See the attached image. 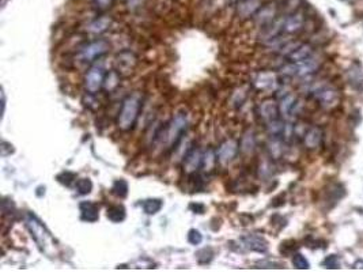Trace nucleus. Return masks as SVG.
<instances>
[{"instance_id":"f257e3e1","label":"nucleus","mask_w":363,"mask_h":272,"mask_svg":"<svg viewBox=\"0 0 363 272\" xmlns=\"http://www.w3.org/2000/svg\"><path fill=\"white\" fill-rule=\"evenodd\" d=\"M25 222L26 226L30 231L31 237H33V240L36 241V244L41 249V252H44L46 256H55L57 253L56 242L53 240L51 231L45 227V225L34 214H30V212H27L25 215Z\"/></svg>"},{"instance_id":"f03ea898","label":"nucleus","mask_w":363,"mask_h":272,"mask_svg":"<svg viewBox=\"0 0 363 272\" xmlns=\"http://www.w3.org/2000/svg\"><path fill=\"white\" fill-rule=\"evenodd\" d=\"M142 108V101L136 94L128 95L121 103V109L118 113L117 127L124 132L131 131L133 125L136 124V120L139 117V112Z\"/></svg>"},{"instance_id":"7ed1b4c3","label":"nucleus","mask_w":363,"mask_h":272,"mask_svg":"<svg viewBox=\"0 0 363 272\" xmlns=\"http://www.w3.org/2000/svg\"><path fill=\"white\" fill-rule=\"evenodd\" d=\"M186 129H188V116L185 112H180L168 124L164 135L161 134L159 136V140H165V143L169 147H174L182 140V136Z\"/></svg>"},{"instance_id":"20e7f679","label":"nucleus","mask_w":363,"mask_h":272,"mask_svg":"<svg viewBox=\"0 0 363 272\" xmlns=\"http://www.w3.org/2000/svg\"><path fill=\"white\" fill-rule=\"evenodd\" d=\"M109 48H110V45L106 40H95V41L89 42L83 48H81L78 57L85 63H92L95 59L107 53Z\"/></svg>"},{"instance_id":"39448f33","label":"nucleus","mask_w":363,"mask_h":272,"mask_svg":"<svg viewBox=\"0 0 363 272\" xmlns=\"http://www.w3.org/2000/svg\"><path fill=\"white\" fill-rule=\"evenodd\" d=\"M106 74L101 67L90 68L85 75V89L89 94L95 95L101 89H103Z\"/></svg>"},{"instance_id":"423d86ee","label":"nucleus","mask_w":363,"mask_h":272,"mask_svg":"<svg viewBox=\"0 0 363 272\" xmlns=\"http://www.w3.org/2000/svg\"><path fill=\"white\" fill-rule=\"evenodd\" d=\"M317 67V60H314L313 57H309V59L303 60V62L287 64L286 67L281 68V71H283V74L291 75V77H303V75H307V74H312V72L316 71Z\"/></svg>"},{"instance_id":"0eeeda50","label":"nucleus","mask_w":363,"mask_h":272,"mask_svg":"<svg viewBox=\"0 0 363 272\" xmlns=\"http://www.w3.org/2000/svg\"><path fill=\"white\" fill-rule=\"evenodd\" d=\"M238 150H240V143L235 139H227V140H225L219 146L218 151H216L218 162L220 165H223V166L231 164L234 161L235 157H237V154H238Z\"/></svg>"},{"instance_id":"6e6552de","label":"nucleus","mask_w":363,"mask_h":272,"mask_svg":"<svg viewBox=\"0 0 363 272\" xmlns=\"http://www.w3.org/2000/svg\"><path fill=\"white\" fill-rule=\"evenodd\" d=\"M203 164V153L200 149L190 150L184 158V172L186 175H196V172L201 169Z\"/></svg>"},{"instance_id":"1a4fd4ad","label":"nucleus","mask_w":363,"mask_h":272,"mask_svg":"<svg viewBox=\"0 0 363 272\" xmlns=\"http://www.w3.org/2000/svg\"><path fill=\"white\" fill-rule=\"evenodd\" d=\"M136 56L133 55L132 52L124 51L121 53H118L116 57V68L120 74H131L133 71V68L136 66Z\"/></svg>"},{"instance_id":"9d476101","label":"nucleus","mask_w":363,"mask_h":272,"mask_svg":"<svg viewBox=\"0 0 363 272\" xmlns=\"http://www.w3.org/2000/svg\"><path fill=\"white\" fill-rule=\"evenodd\" d=\"M241 247H244L248 251L259 252V253H264L268 249V244L267 241L260 236L256 234H249V236L242 237L240 240Z\"/></svg>"},{"instance_id":"9b49d317","label":"nucleus","mask_w":363,"mask_h":272,"mask_svg":"<svg viewBox=\"0 0 363 272\" xmlns=\"http://www.w3.org/2000/svg\"><path fill=\"white\" fill-rule=\"evenodd\" d=\"M81 219L89 223H94L99 219V207L94 201H82L79 204Z\"/></svg>"},{"instance_id":"f8f14e48","label":"nucleus","mask_w":363,"mask_h":272,"mask_svg":"<svg viewBox=\"0 0 363 272\" xmlns=\"http://www.w3.org/2000/svg\"><path fill=\"white\" fill-rule=\"evenodd\" d=\"M313 92H314L316 98H317L318 101L321 102V105H324V106H331V105H333V103L338 101V94H336V91L332 88L327 86V85H322V86L316 89Z\"/></svg>"},{"instance_id":"ddd939ff","label":"nucleus","mask_w":363,"mask_h":272,"mask_svg":"<svg viewBox=\"0 0 363 272\" xmlns=\"http://www.w3.org/2000/svg\"><path fill=\"white\" fill-rule=\"evenodd\" d=\"M260 8V0H241L237 5V14L242 19H248L251 16L256 15Z\"/></svg>"},{"instance_id":"4468645a","label":"nucleus","mask_w":363,"mask_h":272,"mask_svg":"<svg viewBox=\"0 0 363 272\" xmlns=\"http://www.w3.org/2000/svg\"><path fill=\"white\" fill-rule=\"evenodd\" d=\"M279 113H280V110H279V106L275 103V101L268 99V101H264L260 105V116L267 124L277 120Z\"/></svg>"},{"instance_id":"2eb2a0df","label":"nucleus","mask_w":363,"mask_h":272,"mask_svg":"<svg viewBox=\"0 0 363 272\" xmlns=\"http://www.w3.org/2000/svg\"><path fill=\"white\" fill-rule=\"evenodd\" d=\"M279 110H280L281 117L284 120H291L297 110V98L288 94L281 99L280 105H279Z\"/></svg>"},{"instance_id":"dca6fc26","label":"nucleus","mask_w":363,"mask_h":272,"mask_svg":"<svg viewBox=\"0 0 363 272\" xmlns=\"http://www.w3.org/2000/svg\"><path fill=\"white\" fill-rule=\"evenodd\" d=\"M313 55V49L312 46L307 45V44H299V45L294 49L292 52H290L287 55V59L290 63H298V62H303L306 60L309 57H312Z\"/></svg>"},{"instance_id":"f3484780","label":"nucleus","mask_w":363,"mask_h":272,"mask_svg":"<svg viewBox=\"0 0 363 272\" xmlns=\"http://www.w3.org/2000/svg\"><path fill=\"white\" fill-rule=\"evenodd\" d=\"M303 15L302 14H292V15L287 16L284 18V23H283V31L284 33H297L302 29V26H303Z\"/></svg>"},{"instance_id":"a211bd4d","label":"nucleus","mask_w":363,"mask_h":272,"mask_svg":"<svg viewBox=\"0 0 363 272\" xmlns=\"http://www.w3.org/2000/svg\"><path fill=\"white\" fill-rule=\"evenodd\" d=\"M106 216L113 223H121L127 218V210L123 204H113L107 207Z\"/></svg>"},{"instance_id":"6ab92c4d","label":"nucleus","mask_w":363,"mask_h":272,"mask_svg":"<svg viewBox=\"0 0 363 272\" xmlns=\"http://www.w3.org/2000/svg\"><path fill=\"white\" fill-rule=\"evenodd\" d=\"M276 15V10L272 5H267L264 8H261L259 12H256L255 19L259 25H270L273 21V18Z\"/></svg>"},{"instance_id":"aec40b11","label":"nucleus","mask_w":363,"mask_h":272,"mask_svg":"<svg viewBox=\"0 0 363 272\" xmlns=\"http://www.w3.org/2000/svg\"><path fill=\"white\" fill-rule=\"evenodd\" d=\"M110 23H112V21L109 18L103 16V18L95 19V21L91 22L90 25L87 26V31L94 34V36H99V34H102L103 31H106L109 29Z\"/></svg>"},{"instance_id":"412c9836","label":"nucleus","mask_w":363,"mask_h":272,"mask_svg":"<svg viewBox=\"0 0 363 272\" xmlns=\"http://www.w3.org/2000/svg\"><path fill=\"white\" fill-rule=\"evenodd\" d=\"M218 162V155L212 149H208L203 154V164H201V170L204 173H210L215 168V165Z\"/></svg>"},{"instance_id":"4be33fe9","label":"nucleus","mask_w":363,"mask_h":272,"mask_svg":"<svg viewBox=\"0 0 363 272\" xmlns=\"http://www.w3.org/2000/svg\"><path fill=\"white\" fill-rule=\"evenodd\" d=\"M142 208H143L144 214L147 215H155L158 214L159 211L162 210L164 207V201L161 199H147V200H143V203H140Z\"/></svg>"},{"instance_id":"5701e85b","label":"nucleus","mask_w":363,"mask_h":272,"mask_svg":"<svg viewBox=\"0 0 363 272\" xmlns=\"http://www.w3.org/2000/svg\"><path fill=\"white\" fill-rule=\"evenodd\" d=\"M322 132L318 128H310L305 135V144L309 149H316L321 143Z\"/></svg>"},{"instance_id":"b1692460","label":"nucleus","mask_w":363,"mask_h":272,"mask_svg":"<svg viewBox=\"0 0 363 272\" xmlns=\"http://www.w3.org/2000/svg\"><path fill=\"white\" fill-rule=\"evenodd\" d=\"M118 85H120V72L117 70H113V71L107 72L106 77H105V82H103L105 91L112 92L113 90L117 89Z\"/></svg>"},{"instance_id":"393cba45","label":"nucleus","mask_w":363,"mask_h":272,"mask_svg":"<svg viewBox=\"0 0 363 272\" xmlns=\"http://www.w3.org/2000/svg\"><path fill=\"white\" fill-rule=\"evenodd\" d=\"M275 83H276V79H275V77L272 74H260L256 78V81H255V85L261 90L272 89L275 86Z\"/></svg>"},{"instance_id":"a878e982","label":"nucleus","mask_w":363,"mask_h":272,"mask_svg":"<svg viewBox=\"0 0 363 272\" xmlns=\"http://www.w3.org/2000/svg\"><path fill=\"white\" fill-rule=\"evenodd\" d=\"M128 190H129L128 182L124 180V179H118V180H116L113 182L112 193L114 196L120 197V199L127 197V196H128Z\"/></svg>"},{"instance_id":"bb28decb","label":"nucleus","mask_w":363,"mask_h":272,"mask_svg":"<svg viewBox=\"0 0 363 272\" xmlns=\"http://www.w3.org/2000/svg\"><path fill=\"white\" fill-rule=\"evenodd\" d=\"M92 186H94L92 181L90 179H87V177H83V179H79V180L75 181V190H77V193L82 196L91 193Z\"/></svg>"},{"instance_id":"cd10ccee","label":"nucleus","mask_w":363,"mask_h":272,"mask_svg":"<svg viewBox=\"0 0 363 272\" xmlns=\"http://www.w3.org/2000/svg\"><path fill=\"white\" fill-rule=\"evenodd\" d=\"M240 147L242 150V153H245V154H251L252 151L255 150V136H253L252 132H246L242 136Z\"/></svg>"},{"instance_id":"c85d7f7f","label":"nucleus","mask_w":363,"mask_h":272,"mask_svg":"<svg viewBox=\"0 0 363 272\" xmlns=\"http://www.w3.org/2000/svg\"><path fill=\"white\" fill-rule=\"evenodd\" d=\"M57 181L60 182V184L66 185V186H71L75 181H77V175L75 173H72V172H62L60 175H57Z\"/></svg>"},{"instance_id":"c756f323","label":"nucleus","mask_w":363,"mask_h":272,"mask_svg":"<svg viewBox=\"0 0 363 272\" xmlns=\"http://www.w3.org/2000/svg\"><path fill=\"white\" fill-rule=\"evenodd\" d=\"M268 146H270L268 150H270V153H271L272 157H273V158H279L281 155V153H283V149H281V139L273 138L271 140V143L268 144Z\"/></svg>"},{"instance_id":"7c9ffc66","label":"nucleus","mask_w":363,"mask_h":272,"mask_svg":"<svg viewBox=\"0 0 363 272\" xmlns=\"http://www.w3.org/2000/svg\"><path fill=\"white\" fill-rule=\"evenodd\" d=\"M292 264H294V267L299 268V270H307V268H310V263H309V260L302 253H295L292 256Z\"/></svg>"},{"instance_id":"2f4dec72","label":"nucleus","mask_w":363,"mask_h":272,"mask_svg":"<svg viewBox=\"0 0 363 272\" xmlns=\"http://www.w3.org/2000/svg\"><path fill=\"white\" fill-rule=\"evenodd\" d=\"M188 241L192 245H200L201 241H203V234L199 230H196V229H190L188 231Z\"/></svg>"},{"instance_id":"473e14b6","label":"nucleus","mask_w":363,"mask_h":272,"mask_svg":"<svg viewBox=\"0 0 363 272\" xmlns=\"http://www.w3.org/2000/svg\"><path fill=\"white\" fill-rule=\"evenodd\" d=\"M322 264H324V266H325L327 268H332V270H335V268H339L340 266H342L340 259H339L336 255H331V256L325 257V260H324Z\"/></svg>"},{"instance_id":"72a5a7b5","label":"nucleus","mask_w":363,"mask_h":272,"mask_svg":"<svg viewBox=\"0 0 363 272\" xmlns=\"http://www.w3.org/2000/svg\"><path fill=\"white\" fill-rule=\"evenodd\" d=\"M92 4L95 5L99 11H105L112 7L113 0H92Z\"/></svg>"},{"instance_id":"f704fd0d","label":"nucleus","mask_w":363,"mask_h":272,"mask_svg":"<svg viewBox=\"0 0 363 272\" xmlns=\"http://www.w3.org/2000/svg\"><path fill=\"white\" fill-rule=\"evenodd\" d=\"M190 208L194 211H197V214H203L204 212V205L203 204H190Z\"/></svg>"},{"instance_id":"c9c22d12","label":"nucleus","mask_w":363,"mask_h":272,"mask_svg":"<svg viewBox=\"0 0 363 272\" xmlns=\"http://www.w3.org/2000/svg\"><path fill=\"white\" fill-rule=\"evenodd\" d=\"M342 1H346V0H342Z\"/></svg>"}]
</instances>
